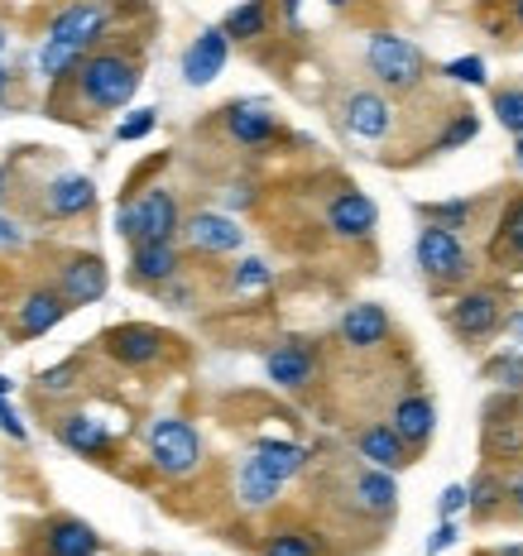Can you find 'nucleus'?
Listing matches in <instances>:
<instances>
[{
  "label": "nucleus",
  "instance_id": "obj_8",
  "mask_svg": "<svg viewBox=\"0 0 523 556\" xmlns=\"http://www.w3.org/2000/svg\"><path fill=\"white\" fill-rule=\"evenodd\" d=\"M183 240H188L197 254H236L246 245V230L221 212H192L188 222H183Z\"/></svg>",
  "mask_w": 523,
  "mask_h": 556
},
{
  "label": "nucleus",
  "instance_id": "obj_41",
  "mask_svg": "<svg viewBox=\"0 0 523 556\" xmlns=\"http://www.w3.org/2000/svg\"><path fill=\"white\" fill-rule=\"evenodd\" d=\"M466 504H471V490H466V484H447V490H441V500H437V514H441V518H457Z\"/></svg>",
  "mask_w": 523,
  "mask_h": 556
},
{
  "label": "nucleus",
  "instance_id": "obj_46",
  "mask_svg": "<svg viewBox=\"0 0 523 556\" xmlns=\"http://www.w3.org/2000/svg\"><path fill=\"white\" fill-rule=\"evenodd\" d=\"M0 245H5V250H10V245H20V226H15V222H5V216H0Z\"/></svg>",
  "mask_w": 523,
  "mask_h": 556
},
{
  "label": "nucleus",
  "instance_id": "obj_11",
  "mask_svg": "<svg viewBox=\"0 0 523 556\" xmlns=\"http://www.w3.org/2000/svg\"><path fill=\"white\" fill-rule=\"evenodd\" d=\"M226 135L246 149H264L284 135V125L264 101H236V106H226Z\"/></svg>",
  "mask_w": 523,
  "mask_h": 556
},
{
  "label": "nucleus",
  "instance_id": "obj_30",
  "mask_svg": "<svg viewBox=\"0 0 523 556\" xmlns=\"http://www.w3.org/2000/svg\"><path fill=\"white\" fill-rule=\"evenodd\" d=\"M495 260H519L523 264V197H514L499 222V236H495Z\"/></svg>",
  "mask_w": 523,
  "mask_h": 556
},
{
  "label": "nucleus",
  "instance_id": "obj_18",
  "mask_svg": "<svg viewBox=\"0 0 523 556\" xmlns=\"http://www.w3.org/2000/svg\"><path fill=\"white\" fill-rule=\"evenodd\" d=\"M356 451H360V460H370V466H379V470H403V466H409V456H413V446L394 432V422L360 427V432H356Z\"/></svg>",
  "mask_w": 523,
  "mask_h": 556
},
{
  "label": "nucleus",
  "instance_id": "obj_27",
  "mask_svg": "<svg viewBox=\"0 0 523 556\" xmlns=\"http://www.w3.org/2000/svg\"><path fill=\"white\" fill-rule=\"evenodd\" d=\"M231 34L236 43H254L264 39V29H270V0H246V5H236L226 15V25H221Z\"/></svg>",
  "mask_w": 523,
  "mask_h": 556
},
{
  "label": "nucleus",
  "instance_id": "obj_50",
  "mask_svg": "<svg viewBox=\"0 0 523 556\" xmlns=\"http://www.w3.org/2000/svg\"><path fill=\"white\" fill-rule=\"evenodd\" d=\"M5 91H10V73L0 67V101H5Z\"/></svg>",
  "mask_w": 523,
  "mask_h": 556
},
{
  "label": "nucleus",
  "instance_id": "obj_36",
  "mask_svg": "<svg viewBox=\"0 0 523 556\" xmlns=\"http://www.w3.org/2000/svg\"><path fill=\"white\" fill-rule=\"evenodd\" d=\"M485 375H490L499 389L523 393V351H505V355H495V361L485 365Z\"/></svg>",
  "mask_w": 523,
  "mask_h": 556
},
{
  "label": "nucleus",
  "instance_id": "obj_32",
  "mask_svg": "<svg viewBox=\"0 0 523 556\" xmlns=\"http://www.w3.org/2000/svg\"><path fill=\"white\" fill-rule=\"evenodd\" d=\"M523 446V437H519V422L514 417H499V408L490 413V422H485V451L499 460V456H514V451Z\"/></svg>",
  "mask_w": 523,
  "mask_h": 556
},
{
  "label": "nucleus",
  "instance_id": "obj_55",
  "mask_svg": "<svg viewBox=\"0 0 523 556\" xmlns=\"http://www.w3.org/2000/svg\"><path fill=\"white\" fill-rule=\"evenodd\" d=\"M0 197H5V168H0Z\"/></svg>",
  "mask_w": 523,
  "mask_h": 556
},
{
  "label": "nucleus",
  "instance_id": "obj_33",
  "mask_svg": "<svg viewBox=\"0 0 523 556\" xmlns=\"http://www.w3.org/2000/svg\"><path fill=\"white\" fill-rule=\"evenodd\" d=\"M270 283H274V269L264 260H240L236 269H231V293H240V298L264 293Z\"/></svg>",
  "mask_w": 523,
  "mask_h": 556
},
{
  "label": "nucleus",
  "instance_id": "obj_7",
  "mask_svg": "<svg viewBox=\"0 0 523 556\" xmlns=\"http://www.w3.org/2000/svg\"><path fill=\"white\" fill-rule=\"evenodd\" d=\"M264 375H270V384L298 393L308 389L312 379H317V351H312L308 341H284L274 345L270 355H264Z\"/></svg>",
  "mask_w": 523,
  "mask_h": 556
},
{
  "label": "nucleus",
  "instance_id": "obj_29",
  "mask_svg": "<svg viewBox=\"0 0 523 556\" xmlns=\"http://www.w3.org/2000/svg\"><path fill=\"white\" fill-rule=\"evenodd\" d=\"M260 556H322V542L317 532H303V528H278L264 538Z\"/></svg>",
  "mask_w": 523,
  "mask_h": 556
},
{
  "label": "nucleus",
  "instance_id": "obj_5",
  "mask_svg": "<svg viewBox=\"0 0 523 556\" xmlns=\"http://www.w3.org/2000/svg\"><path fill=\"white\" fill-rule=\"evenodd\" d=\"M447 321H451V331L461 336V341H490V336L509 321V312H505V298L495 293V288H466V293L451 303L447 312Z\"/></svg>",
  "mask_w": 523,
  "mask_h": 556
},
{
  "label": "nucleus",
  "instance_id": "obj_3",
  "mask_svg": "<svg viewBox=\"0 0 523 556\" xmlns=\"http://www.w3.org/2000/svg\"><path fill=\"white\" fill-rule=\"evenodd\" d=\"M145 442H149L154 470L169 475V480H188V475L202 466V437H197L192 422H183V417H154Z\"/></svg>",
  "mask_w": 523,
  "mask_h": 556
},
{
  "label": "nucleus",
  "instance_id": "obj_44",
  "mask_svg": "<svg viewBox=\"0 0 523 556\" xmlns=\"http://www.w3.org/2000/svg\"><path fill=\"white\" fill-rule=\"evenodd\" d=\"M0 432H5V437H15V442H25V422H20L15 408H10L5 399H0Z\"/></svg>",
  "mask_w": 523,
  "mask_h": 556
},
{
  "label": "nucleus",
  "instance_id": "obj_31",
  "mask_svg": "<svg viewBox=\"0 0 523 556\" xmlns=\"http://www.w3.org/2000/svg\"><path fill=\"white\" fill-rule=\"evenodd\" d=\"M466 490H471V508H475L481 518L495 514V508L509 500V480H499L495 470H481V475H475V480L466 484Z\"/></svg>",
  "mask_w": 523,
  "mask_h": 556
},
{
  "label": "nucleus",
  "instance_id": "obj_12",
  "mask_svg": "<svg viewBox=\"0 0 523 556\" xmlns=\"http://www.w3.org/2000/svg\"><path fill=\"white\" fill-rule=\"evenodd\" d=\"M107 20H111V10L101 5V0H73L67 10H58V15H53L49 39H63V43H77V49H87V43L101 39Z\"/></svg>",
  "mask_w": 523,
  "mask_h": 556
},
{
  "label": "nucleus",
  "instance_id": "obj_21",
  "mask_svg": "<svg viewBox=\"0 0 523 556\" xmlns=\"http://www.w3.org/2000/svg\"><path fill=\"white\" fill-rule=\"evenodd\" d=\"M67 298L58 293V288H29L25 293V303H20V336H43V331H53L58 321L67 317Z\"/></svg>",
  "mask_w": 523,
  "mask_h": 556
},
{
  "label": "nucleus",
  "instance_id": "obj_23",
  "mask_svg": "<svg viewBox=\"0 0 523 556\" xmlns=\"http://www.w3.org/2000/svg\"><path fill=\"white\" fill-rule=\"evenodd\" d=\"M43 547H49V556H97L101 538L83 518H53V523L43 528Z\"/></svg>",
  "mask_w": 523,
  "mask_h": 556
},
{
  "label": "nucleus",
  "instance_id": "obj_34",
  "mask_svg": "<svg viewBox=\"0 0 523 556\" xmlns=\"http://www.w3.org/2000/svg\"><path fill=\"white\" fill-rule=\"evenodd\" d=\"M475 135H481V115H475V111H457V115H451V125H447V130H441L437 135V154H447V149H461V144H471V139Z\"/></svg>",
  "mask_w": 523,
  "mask_h": 556
},
{
  "label": "nucleus",
  "instance_id": "obj_49",
  "mask_svg": "<svg viewBox=\"0 0 523 556\" xmlns=\"http://www.w3.org/2000/svg\"><path fill=\"white\" fill-rule=\"evenodd\" d=\"M514 168H519V173H523V135H519V139H514Z\"/></svg>",
  "mask_w": 523,
  "mask_h": 556
},
{
  "label": "nucleus",
  "instance_id": "obj_15",
  "mask_svg": "<svg viewBox=\"0 0 523 556\" xmlns=\"http://www.w3.org/2000/svg\"><path fill=\"white\" fill-rule=\"evenodd\" d=\"M139 206V240H173L183 230V212H178V197L169 188H149L135 197ZM135 240V245H139Z\"/></svg>",
  "mask_w": 523,
  "mask_h": 556
},
{
  "label": "nucleus",
  "instance_id": "obj_45",
  "mask_svg": "<svg viewBox=\"0 0 523 556\" xmlns=\"http://www.w3.org/2000/svg\"><path fill=\"white\" fill-rule=\"evenodd\" d=\"M278 10H284V25L298 29V15H303V0H278Z\"/></svg>",
  "mask_w": 523,
  "mask_h": 556
},
{
  "label": "nucleus",
  "instance_id": "obj_20",
  "mask_svg": "<svg viewBox=\"0 0 523 556\" xmlns=\"http://www.w3.org/2000/svg\"><path fill=\"white\" fill-rule=\"evenodd\" d=\"M178 269H183V260H178V250H173V240H139L135 254H130V274L139 283L164 288L178 278Z\"/></svg>",
  "mask_w": 523,
  "mask_h": 556
},
{
  "label": "nucleus",
  "instance_id": "obj_4",
  "mask_svg": "<svg viewBox=\"0 0 523 556\" xmlns=\"http://www.w3.org/2000/svg\"><path fill=\"white\" fill-rule=\"evenodd\" d=\"M413 260L418 269H423V278L433 288H451V283H466L471 278V254L466 245H461L457 230L427 222L423 230H418V245H413Z\"/></svg>",
  "mask_w": 523,
  "mask_h": 556
},
{
  "label": "nucleus",
  "instance_id": "obj_56",
  "mask_svg": "<svg viewBox=\"0 0 523 556\" xmlns=\"http://www.w3.org/2000/svg\"><path fill=\"white\" fill-rule=\"evenodd\" d=\"M0 53H5V25H0Z\"/></svg>",
  "mask_w": 523,
  "mask_h": 556
},
{
  "label": "nucleus",
  "instance_id": "obj_39",
  "mask_svg": "<svg viewBox=\"0 0 523 556\" xmlns=\"http://www.w3.org/2000/svg\"><path fill=\"white\" fill-rule=\"evenodd\" d=\"M154 121H159V111H130V121L115 125V139H121V144H130V139H145L149 130H154Z\"/></svg>",
  "mask_w": 523,
  "mask_h": 556
},
{
  "label": "nucleus",
  "instance_id": "obj_2",
  "mask_svg": "<svg viewBox=\"0 0 523 556\" xmlns=\"http://www.w3.org/2000/svg\"><path fill=\"white\" fill-rule=\"evenodd\" d=\"M365 67H370V73H375L389 91H413V87H423V77H427L423 49H418L413 39H403V34H394V29L370 34V43H365Z\"/></svg>",
  "mask_w": 523,
  "mask_h": 556
},
{
  "label": "nucleus",
  "instance_id": "obj_25",
  "mask_svg": "<svg viewBox=\"0 0 523 556\" xmlns=\"http://www.w3.org/2000/svg\"><path fill=\"white\" fill-rule=\"evenodd\" d=\"M91 202H97V188H91V178H83V173H63V178L43 192V206H49L53 216H83Z\"/></svg>",
  "mask_w": 523,
  "mask_h": 556
},
{
  "label": "nucleus",
  "instance_id": "obj_40",
  "mask_svg": "<svg viewBox=\"0 0 523 556\" xmlns=\"http://www.w3.org/2000/svg\"><path fill=\"white\" fill-rule=\"evenodd\" d=\"M73 379H77V365L67 361V365H53V369H43V375H39V389H49V393H63V389H73Z\"/></svg>",
  "mask_w": 523,
  "mask_h": 556
},
{
  "label": "nucleus",
  "instance_id": "obj_1",
  "mask_svg": "<svg viewBox=\"0 0 523 556\" xmlns=\"http://www.w3.org/2000/svg\"><path fill=\"white\" fill-rule=\"evenodd\" d=\"M77 91L87 97V106L121 111V106H130V97L139 91V67L121 53H91L77 67Z\"/></svg>",
  "mask_w": 523,
  "mask_h": 556
},
{
  "label": "nucleus",
  "instance_id": "obj_28",
  "mask_svg": "<svg viewBox=\"0 0 523 556\" xmlns=\"http://www.w3.org/2000/svg\"><path fill=\"white\" fill-rule=\"evenodd\" d=\"M34 63H39V73L43 77H67V73H77L83 67V49L77 43H63V39H43L39 43V53H34Z\"/></svg>",
  "mask_w": 523,
  "mask_h": 556
},
{
  "label": "nucleus",
  "instance_id": "obj_17",
  "mask_svg": "<svg viewBox=\"0 0 523 556\" xmlns=\"http://www.w3.org/2000/svg\"><path fill=\"white\" fill-rule=\"evenodd\" d=\"M389 331H394V321L379 303H356L341 312V341L351 351H379L389 341Z\"/></svg>",
  "mask_w": 523,
  "mask_h": 556
},
{
  "label": "nucleus",
  "instance_id": "obj_47",
  "mask_svg": "<svg viewBox=\"0 0 523 556\" xmlns=\"http://www.w3.org/2000/svg\"><path fill=\"white\" fill-rule=\"evenodd\" d=\"M505 331H509V336H514V341H519V351H523V307H519V312H509Z\"/></svg>",
  "mask_w": 523,
  "mask_h": 556
},
{
  "label": "nucleus",
  "instance_id": "obj_14",
  "mask_svg": "<svg viewBox=\"0 0 523 556\" xmlns=\"http://www.w3.org/2000/svg\"><path fill=\"white\" fill-rule=\"evenodd\" d=\"M58 442L83 460H107L115 451V432L107 422H97L91 413H67L63 422H58Z\"/></svg>",
  "mask_w": 523,
  "mask_h": 556
},
{
  "label": "nucleus",
  "instance_id": "obj_37",
  "mask_svg": "<svg viewBox=\"0 0 523 556\" xmlns=\"http://www.w3.org/2000/svg\"><path fill=\"white\" fill-rule=\"evenodd\" d=\"M423 216H427V222H437V226H447V230H461L475 216V202H471V197H457V202H433V206H423Z\"/></svg>",
  "mask_w": 523,
  "mask_h": 556
},
{
  "label": "nucleus",
  "instance_id": "obj_51",
  "mask_svg": "<svg viewBox=\"0 0 523 556\" xmlns=\"http://www.w3.org/2000/svg\"><path fill=\"white\" fill-rule=\"evenodd\" d=\"M509 10H514V25L523 29V0H514V5H509Z\"/></svg>",
  "mask_w": 523,
  "mask_h": 556
},
{
  "label": "nucleus",
  "instance_id": "obj_53",
  "mask_svg": "<svg viewBox=\"0 0 523 556\" xmlns=\"http://www.w3.org/2000/svg\"><path fill=\"white\" fill-rule=\"evenodd\" d=\"M327 5H332V10H346V5H351V0H327Z\"/></svg>",
  "mask_w": 523,
  "mask_h": 556
},
{
  "label": "nucleus",
  "instance_id": "obj_35",
  "mask_svg": "<svg viewBox=\"0 0 523 556\" xmlns=\"http://www.w3.org/2000/svg\"><path fill=\"white\" fill-rule=\"evenodd\" d=\"M490 106H495V121L519 139V135H523V87H505V91H495Z\"/></svg>",
  "mask_w": 523,
  "mask_h": 556
},
{
  "label": "nucleus",
  "instance_id": "obj_42",
  "mask_svg": "<svg viewBox=\"0 0 523 556\" xmlns=\"http://www.w3.org/2000/svg\"><path fill=\"white\" fill-rule=\"evenodd\" d=\"M115 226H121V236L135 245V240H139V206L135 202H121V212H115Z\"/></svg>",
  "mask_w": 523,
  "mask_h": 556
},
{
  "label": "nucleus",
  "instance_id": "obj_43",
  "mask_svg": "<svg viewBox=\"0 0 523 556\" xmlns=\"http://www.w3.org/2000/svg\"><path fill=\"white\" fill-rule=\"evenodd\" d=\"M451 542H457V523H451V518H441V523H437V532H433V538H427V556L447 552Z\"/></svg>",
  "mask_w": 523,
  "mask_h": 556
},
{
  "label": "nucleus",
  "instance_id": "obj_16",
  "mask_svg": "<svg viewBox=\"0 0 523 556\" xmlns=\"http://www.w3.org/2000/svg\"><path fill=\"white\" fill-rule=\"evenodd\" d=\"M58 293H63L73 307L97 303V298L107 293V264H101L97 254H77V260H67L63 269H58Z\"/></svg>",
  "mask_w": 523,
  "mask_h": 556
},
{
  "label": "nucleus",
  "instance_id": "obj_13",
  "mask_svg": "<svg viewBox=\"0 0 523 556\" xmlns=\"http://www.w3.org/2000/svg\"><path fill=\"white\" fill-rule=\"evenodd\" d=\"M341 121H346V130H351L356 139H385L394 130V106L379 91H351V97L341 101Z\"/></svg>",
  "mask_w": 523,
  "mask_h": 556
},
{
  "label": "nucleus",
  "instance_id": "obj_9",
  "mask_svg": "<svg viewBox=\"0 0 523 556\" xmlns=\"http://www.w3.org/2000/svg\"><path fill=\"white\" fill-rule=\"evenodd\" d=\"M327 226H332V236H341V240H370L379 226V206L370 202L365 192L346 188L327 202Z\"/></svg>",
  "mask_w": 523,
  "mask_h": 556
},
{
  "label": "nucleus",
  "instance_id": "obj_48",
  "mask_svg": "<svg viewBox=\"0 0 523 556\" xmlns=\"http://www.w3.org/2000/svg\"><path fill=\"white\" fill-rule=\"evenodd\" d=\"M250 202V188H231V206H246Z\"/></svg>",
  "mask_w": 523,
  "mask_h": 556
},
{
  "label": "nucleus",
  "instance_id": "obj_38",
  "mask_svg": "<svg viewBox=\"0 0 523 556\" xmlns=\"http://www.w3.org/2000/svg\"><path fill=\"white\" fill-rule=\"evenodd\" d=\"M441 77H451V83H461V87H481L485 83V58H451V63H441Z\"/></svg>",
  "mask_w": 523,
  "mask_h": 556
},
{
  "label": "nucleus",
  "instance_id": "obj_19",
  "mask_svg": "<svg viewBox=\"0 0 523 556\" xmlns=\"http://www.w3.org/2000/svg\"><path fill=\"white\" fill-rule=\"evenodd\" d=\"M389 422H394V432L418 451V446L433 442V432H437V403L427 399V393H403V399L394 403Z\"/></svg>",
  "mask_w": 523,
  "mask_h": 556
},
{
  "label": "nucleus",
  "instance_id": "obj_52",
  "mask_svg": "<svg viewBox=\"0 0 523 556\" xmlns=\"http://www.w3.org/2000/svg\"><path fill=\"white\" fill-rule=\"evenodd\" d=\"M0 399H10V379H0Z\"/></svg>",
  "mask_w": 523,
  "mask_h": 556
},
{
  "label": "nucleus",
  "instance_id": "obj_6",
  "mask_svg": "<svg viewBox=\"0 0 523 556\" xmlns=\"http://www.w3.org/2000/svg\"><path fill=\"white\" fill-rule=\"evenodd\" d=\"M164 331L159 327H145V321H125V327H111L107 331V355L130 369H149L159 365V355H164Z\"/></svg>",
  "mask_w": 523,
  "mask_h": 556
},
{
  "label": "nucleus",
  "instance_id": "obj_26",
  "mask_svg": "<svg viewBox=\"0 0 523 556\" xmlns=\"http://www.w3.org/2000/svg\"><path fill=\"white\" fill-rule=\"evenodd\" d=\"M254 460H260L264 470L274 475V480H294L298 470L308 466V446H298V442H274V437H264V442H254V451H250Z\"/></svg>",
  "mask_w": 523,
  "mask_h": 556
},
{
  "label": "nucleus",
  "instance_id": "obj_54",
  "mask_svg": "<svg viewBox=\"0 0 523 556\" xmlns=\"http://www.w3.org/2000/svg\"><path fill=\"white\" fill-rule=\"evenodd\" d=\"M499 556H523V547H505V552H499Z\"/></svg>",
  "mask_w": 523,
  "mask_h": 556
},
{
  "label": "nucleus",
  "instance_id": "obj_22",
  "mask_svg": "<svg viewBox=\"0 0 523 556\" xmlns=\"http://www.w3.org/2000/svg\"><path fill=\"white\" fill-rule=\"evenodd\" d=\"M351 490H356V508H360V514H370V518H389L394 508H399V484H394V470H379V466L360 470Z\"/></svg>",
  "mask_w": 523,
  "mask_h": 556
},
{
  "label": "nucleus",
  "instance_id": "obj_24",
  "mask_svg": "<svg viewBox=\"0 0 523 556\" xmlns=\"http://www.w3.org/2000/svg\"><path fill=\"white\" fill-rule=\"evenodd\" d=\"M236 494H240V508H250V514H264V508L278 504V494H284V480H274V475L250 456L246 466H240V475H236Z\"/></svg>",
  "mask_w": 523,
  "mask_h": 556
},
{
  "label": "nucleus",
  "instance_id": "obj_10",
  "mask_svg": "<svg viewBox=\"0 0 523 556\" xmlns=\"http://www.w3.org/2000/svg\"><path fill=\"white\" fill-rule=\"evenodd\" d=\"M226 58H231V34L221 29V25L202 29V34H197V39L188 43V53H183V77H188V87L216 83L221 67H226Z\"/></svg>",
  "mask_w": 523,
  "mask_h": 556
}]
</instances>
